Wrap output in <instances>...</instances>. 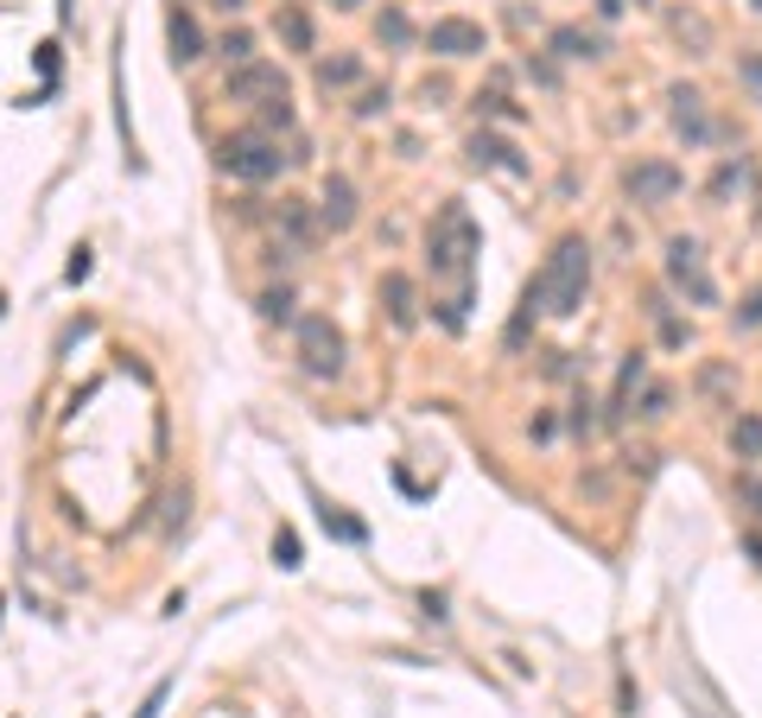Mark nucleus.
<instances>
[{"label": "nucleus", "instance_id": "f257e3e1", "mask_svg": "<svg viewBox=\"0 0 762 718\" xmlns=\"http://www.w3.org/2000/svg\"><path fill=\"white\" fill-rule=\"evenodd\" d=\"M584 280H591V248H584L579 235H559L546 267L534 273V287H528V305L534 312H553V318H572L584 305Z\"/></svg>", "mask_w": 762, "mask_h": 718}, {"label": "nucleus", "instance_id": "f03ea898", "mask_svg": "<svg viewBox=\"0 0 762 718\" xmlns=\"http://www.w3.org/2000/svg\"><path fill=\"white\" fill-rule=\"evenodd\" d=\"M476 248H483V229H476V223H471V210H464V204L451 197V204H445V210L433 217V235H426V261H433V273H451L464 300H471Z\"/></svg>", "mask_w": 762, "mask_h": 718}, {"label": "nucleus", "instance_id": "7ed1b4c3", "mask_svg": "<svg viewBox=\"0 0 762 718\" xmlns=\"http://www.w3.org/2000/svg\"><path fill=\"white\" fill-rule=\"evenodd\" d=\"M217 166L229 179H242V185H267V179L287 172V153H280V141L267 127H249V134H229L217 147Z\"/></svg>", "mask_w": 762, "mask_h": 718}, {"label": "nucleus", "instance_id": "20e7f679", "mask_svg": "<svg viewBox=\"0 0 762 718\" xmlns=\"http://www.w3.org/2000/svg\"><path fill=\"white\" fill-rule=\"evenodd\" d=\"M667 280H674L692 305H718V287H712V273L699 261V242H692V235H674V242H667Z\"/></svg>", "mask_w": 762, "mask_h": 718}, {"label": "nucleus", "instance_id": "39448f33", "mask_svg": "<svg viewBox=\"0 0 762 718\" xmlns=\"http://www.w3.org/2000/svg\"><path fill=\"white\" fill-rule=\"evenodd\" d=\"M299 363L312 369V376H337L343 369V331L330 325V318H299Z\"/></svg>", "mask_w": 762, "mask_h": 718}, {"label": "nucleus", "instance_id": "423d86ee", "mask_svg": "<svg viewBox=\"0 0 762 718\" xmlns=\"http://www.w3.org/2000/svg\"><path fill=\"white\" fill-rule=\"evenodd\" d=\"M222 96L229 102H274V96H287V71L261 64V58H242L235 71L222 76Z\"/></svg>", "mask_w": 762, "mask_h": 718}, {"label": "nucleus", "instance_id": "0eeeda50", "mask_svg": "<svg viewBox=\"0 0 762 718\" xmlns=\"http://www.w3.org/2000/svg\"><path fill=\"white\" fill-rule=\"evenodd\" d=\"M680 166H667V159H642V166H629L622 172V191L636 197V204H667V197H680Z\"/></svg>", "mask_w": 762, "mask_h": 718}, {"label": "nucleus", "instance_id": "6e6552de", "mask_svg": "<svg viewBox=\"0 0 762 718\" xmlns=\"http://www.w3.org/2000/svg\"><path fill=\"white\" fill-rule=\"evenodd\" d=\"M426 45H433L438 58H476V51H489V38L476 20H433L426 26Z\"/></svg>", "mask_w": 762, "mask_h": 718}, {"label": "nucleus", "instance_id": "1a4fd4ad", "mask_svg": "<svg viewBox=\"0 0 762 718\" xmlns=\"http://www.w3.org/2000/svg\"><path fill=\"white\" fill-rule=\"evenodd\" d=\"M166 45H172V64H197L204 58V33H197V20L172 7V20H166Z\"/></svg>", "mask_w": 762, "mask_h": 718}, {"label": "nucleus", "instance_id": "9d476101", "mask_svg": "<svg viewBox=\"0 0 762 718\" xmlns=\"http://www.w3.org/2000/svg\"><path fill=\"white\" fill-rule=\"evenodd\" d=\"M356 223V185L350 179H325V229Z\"/></svg>", "mask_w": 762, "mask_h": 718}, {"label": "nucleus", "instance_id": "9b49d317", "mask_svg": "<svg viewBox=\"0 0 762 718\" xmlns=\"http://www.w3.org/2000/svg\"><path fill=\"white\" fill-rule=\"evenodd\" d=\"M546 45H553L559 58H572V64H579V58H604V38L584 33V26H553V38H546Z\"/></svg>", "mask_w": 762, "mask_h": 718}, {"label": "nucleus", "instance_id": "f8f14e48", "mask_svg": "<svg viewBox=\"0 0 762 718\" xmlns=\"http://www.w3.org/2000/svg\"><path fill=\"white\" fill-rule=\"evenodd\" d=\"M382 300H388V318H395L400 331L420 318V305H413V280H407V273H382Z\"/></svg>", "mask_w": 762, "mask_h": 718}, {"label": "nucleus", "instance_id": "ddd939ff", "mask_svg": "<svg viewBox=\"0 0 762 718\" xmlns=\"http://www.w3.org/2000/svg\"><path fill=\"white\" fill-rule=\"evenodd\" d=\"M274 33L287 38V51H312V13H305L299 0H287V7L274 13Z\"/></svg>", "mask_w": 762, "mask_h": 718}, {"label": "nucleus", "instance_id": "4468645a", "mask_svg": "<svg viewBox=\"0 0 762 718\" xmlns=\"http://www.w3.org/2000/svg\"><path fill=\"white\" fill-rule=\"evenodd\" d=\"M471 159H476V166H503V172H515V179L528 172V159L508 147V141H496V134H476V141H471Z\"/></svg>", "mask_w": 762, "mask_h": 718}, {"label": "nucleus", "instance_id": "2eb2a0df", "mask_svg": "<svg viewBox=\"0 0 762 718\" xmlns=\"http://www.w3.org/2000/svg\"><path fill=\"white\" fill-rule=\"evenodd\" d=\"M375 38H382L388 51H407V45H413V20H407L400 7H382V20H375Z\"/></svg>", "mask_w": 762, "mask_h": 718}, {"label": "nucleus", "instance_id": "dca6fc26", "mask_svg": "<svg viewBox=\"0 0 762 718\" xmlns=\"http://www.w3.org/2000/svg\"><path fill=\"white\" fill-rule=\"evenodd\" d=\"M730 452L737 458H762V414H743L730 426Z\"/></svg>", "mask_w": 762, "mask_h": 718}, {"label": "nucleus", "instance_id": "f3484780", "mask_svg": "<svg viewBox=\"0 0 762 718\" xmlns=\"http://www.w3.org/2000/svg\"><path fill=\"white\" fill-rule=\"evenodd\" d=\"M356 71H363L356 58H325V64H318V83H325V89H343V83H356Z\"/></svg>", "mask_w": 762, "mask_h": 718}, {"label": "nucleus", "instance_id": "a211bd4d", "mask_svg": "<svg viewBox=\"0 0 762 718\" xmlns=\"http://www.w3.org/2000/svg\"><path fill=\"white\" fill-rule=\"evenodd\" d=\"M318 522H325V528L337 534V540H363V522H350V515H337L330 502H325V509H318Z\"/></svg>", "mask_w": 762, "mask_h": 718}, {"label": "nucleus", "instance_id": "6ab92c4d", "mask_svg": "<svg viewBox=\"0 0 762 718\" xmlns=\"http://www.w3.org/2000/svg\"><path fill=\"white\" fill-rule=\"evenodd\" d=\"M737 76L750 83V96L762 102V51H743V58H737Z\"/></svg>", "mask_w": 762, "mask_h": 718}, {"label": "nucleus", "instance_id": "aec40b11", "mask_svg": "<svg viewBox=\"0 0 762 718\" xmlns=\"http://www.w3.org/2000/svg\"><path fill=\"white\" fill-rule=\"evenodd\" d=\"M222 58H229V64H242V58H254V33H242V26H235V33L222 38Z\"/></svg>", "mask_w": 762, "mask_h": 718}, {"label": "nucleus", "instance_id": "412c9836", "mask_svg": "<svg viewBox=\"0 0 762 718\" xmlns=\"http://www.w3.org/2000/svg\"><path fill=\"white\" fill-rule=\"evenodd\" d=\"M274 560H280V567H299V534H292V528L274 534Z\"/></svg>", "mask_w": 762, "mask_h": 718}, {"label": "nucleus", "instance_id": "4be33fe9", "mask_svg": "<svg viewBox=\"0 0 762 718\" xmlns=\"http://www.w3.org/2000/svg\"><path fill=\"white\" fill-rule=\"evenodd\" d=\"M261 121H267V127H292V102H287V96L261 102Z\"/></svg>", "mask_w": 762, "mask_h": 718}, {"label": "nucleus", "instance_id": "5701e85b", "mask_svg": "<svg viewBox=\"0 0 762 718\" xmlns=\"http://www.w3.org/2000/svg\"><path fill=\"white\" fill-rule=\"evenodd\" d=\"M757 325H762V287H757V293H750L743 305H737V331H757Z\"/></svg>", "mask_w": 762, "mask_h": 718}, {"label": "nucleus", "instance_id": "b1692460", "mask_svg": "<svg viewBox=\"0 0 762 718\" xmlns=\"http://www.w3.org/2000/svg\"><path fill=\"white\" fill-rule=\"evenodd\" d=\"M261 312H267V318H292V293L287 287H280V293H261Z\"/></svg>", "mask_w": 762, "mask_h": 718}, {"label": "nucleus", "instance_id": "393cba45", "mask_svg": "<svg viewBox=\"0 0 762 718\" xmlns=\"http://www.w3.org/2000/svg\"><path fill=\"white\" fill-rule=\"evenodd\" d=\"M667 401H674L667 388H649V394H642V414H649V419H661V414H667Z\"/></svg>", "mask_w": 762, "mask_h": 718}, {"label": "nucleus", "instance_id": "a878e982", "mask_svg": "<svg viewBox=\"0 0 762 718\" xmlns=\"http://www.w3.org/2000/svg\"><path fill=\"white\" fill-rule=\"evenodd\" d=\"M382 109H388V89H368L363 102H356V114H382Z\"/></svg>", "mask_w": 762, "mask_h": 718}, {"label": "nucleus", "instance_id": "bb28decb", "mask_svg": "<svg viewBox=\"0 0 762 718\" xmlns=\"http://www.w3.org/2000/svg\"><path fill=\"white\" fill-rule=\"evenodd\" d=\"M83 273H89V248H76V255H71V267H64V280H71V287H76Z\"/></svg>", "mask_w": 762, "mask_h": 718}, {"label": "nucleus", "instance_id": "cd10ccee", "mask_svg": "<svg viewBox=\"0 0 762 718\" xmlns=\"http://www.w3.org/2000/svg\"><path fill=\"white\" fill-rule=\"evenodd\" d=\"M159 706H166V686H153V693H146V706H141V718H159Z\"/></svg>", "mask_w": 762, "mask_h": 718}, {"label": "nucleus", "instance_id": "c85d7f7f", "mask_svg": "<svg viewBox=\"0 0 762 718\" xmlns=\"http://www.w3.org/2000/svg\"><path fill=\"white\" fill-rule=\"evenodd\" d=\"M743 496H750V502L762 509V477H743Z\"/></svg>", "mask_w": 762, "mask_h": 718}, {"label": "nucleus", "instance_id": "c756f323", "mask_svg": "<svg viewBox=\"0 0 762 718\" xmlns=\"http://www.w3.org/2000/svg\"><path fill=\"white\" fill-rule=\"evenodd\" d=\"M210 7H222V13H242V0H210Z\"/></svg>", "mask_w": 762, "mask_h": 718}, {"label": "nucleus", "instance_id": "7c9ffc66", "mask_svg": "<svg viewBox=\"0 0 762 718\" xmlns=\"http://www.w3.org/2000/svg\"><path fill=\"white\" fill-rule=\"evenodd\" d=\"M330 7H343V13H350V7H363V0H330Z\"/></svg>", "mask_w": 762, "mask_h": 718}, {"label": "nucleus", "instance_id": "2f4dec72", "mask_svg": "<svg viewBox=\"0 0 762 718\" xmlns=\"http://www.w3.org/2000/svg\"><path fill=\"white\" fill-rule=\"evenodd\" d=\"M750 553H757V567H762V540H750Z\"/></svg>", "mask_w": 762, "mask_h": 718}, {"label": "nucleus", "instance_id": "473e14b6", "mask_svg": "<svg viewBox=\"0 0 762 718\" xmlns=\"http://www.w3.org/2000/svg\"><path fill=\"white\" fill-rule=\"evenodd\" d=\"M750 7H757V13H762V0H750Z\"/></svg>", "mask_w": 762, "mask_h": 718}, {"label": "nucleus", "instance_id": "72a5a7b5", "mask_svg": "<svg viewBox=\"0 0 762 718\" xmlns=\"http://www.w3.org/2000/svg\"><path fill=\"white\" fill-rule=\"evenodd\" d=\"M642 7H649V0H642Z\"/></svg>", "mask_w": 762, "mask_h": 718}]
</instances>
